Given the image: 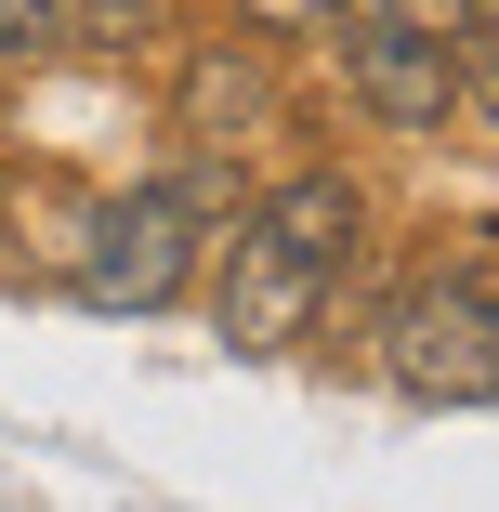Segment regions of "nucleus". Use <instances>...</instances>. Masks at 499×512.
<instances>
[{"label": "nucleus", "mask_w": 499, "mask_h": 512, "mask_svg": "<svg viewBox=\"0 0 499 512\" xmlns=\"http://www.w3.org/2000/svg\"><path fill=\"white\" fill-rule=\"evenodd\" d=\"M224 276H211V329L237 355H289L342 316V276L368 250V197L342 171H276L263 197H237V224L211 237Z\"/></svg>", "instance_id": "nucleus-1"}, {"label": "nucleus", "mask_w": 499, "mask_h": 512, "mask_svg": "<svg viewBox=\"0 0 499 512\" xmlns=\"http://www.w3.org/2000/svg\"><path fill=\"white\" fill-rule=\"evenodd\" d=\"M211 224H237V197H224L211 171H184V184H132V197H79L66 237H53V276L92 302V316H171V302L197 289Z\"/></svg>", "instance_id": "nucleus-2"}, {"label": "nucleus", "mask_w": 499, "mask_h": 512, "mask_svg": "<svg viewBox=\"0 0 499 512\" xmlns=\"http://www.w3.org/2000/svg\"><path fill=\"white\" fill-rule=\"evenodd\" d=\"M368 368L408 407H499V276L486 263H421L368 316Z\"/></svg>", "instance_id": "nucleus-3"}, {"label": "nucleus", "mask_w": 499, "mask_h": 512, "mask_svg": "<svg viewBox=\"0 0 499 512\" xmlns=\"http://www.w3.org/2000/svg\"><path fill=\"white\" fill-rule=\"evenodd\" d=\"M329 53H342V92H355L381 132H408V145H447V132H460V53H447V40H408V27L355 14Z\"/></svg>", "instance_id": "nucleus-4"}, {"label": "nucleus", "mask_w": 499, "mask_h": 512, "mask_svg": "<svg viewBox=\"0 0 499 512\" xmlns=\"http://www.w3.org/2000/svg\"><path fill=\"white\" fill-rule=\"evenodd\" d=\"M171 119H184V145H250V132H276V40H250V27H211L184 53V79H171Z\"/></svg>", "instance_id": "nucleus-5"}, {"label": "nucleus", "mask_w": 499, "mask_h": 512, "mask_svg": "<svg viewBox=\"0 0 499 512\" xmlns=\"http://www.w3.org/2000/svg\"><path fill=\"white\" fill-rule=\"evenodd\" d=\"M224 14H237L250 40L289 53V40H342V27H355V0H224Z\"/></svg>", "instance_id": "nucleus-6"}, {"label": "nucleus", "mask_w": 499, "mask_h": 512, "mask_svg": "<svg viewBox=\"0 0 499 512\" xmlns=\"http://www.w3.org/2000/svg\"><path fill=\"white\" fill-rule=\"evenodd\" d=\"M171 0H53V40H92V53H132Z\"/></svg>", "instance_id": "nucleus-7"}, {"label": "nucleus", "mask_w": 499, "mask_h": 512, "mask_svg": "<svg viewBox=\"0 0 499 512\" xmlns=\"http://www.w3.org/2000/svg\"><path fill=\"white\" fill-rule=\"evenodd\" d=\"M355 14H381V27H408V40H447V53H460V40L486 27L473 0H355Z\"/></svg>", "instance_id": "nucleus-8"}, {"label": "nucleus", "mask_w": 499, "mask_h": 512, "mask_svg": "<svg viewBox=\"0 0 499 512\" xmlns=\"http://www.w3.org/2000/svg\"><path fill=\"white\" fill-rule=\"evenodd\" d=\"M460 119H486V132H499V14L460 40Z\"/></svg>", "instance_id": "nucleus-9"}, {"label": "nucleus", "mask_w": 499, "mask_h": 512, "mask_svg": "<svg viewBox=\"0 0 499 512\" xmlns=\"http://www.w3.org/2000/svg\"><path fill=\"white\" fill-rule=\"evenodd\" d=\"M27 53H53V0H0V66H27Z\"/></svg>", "instance_id": "nucleus-10"}]
</instances>
